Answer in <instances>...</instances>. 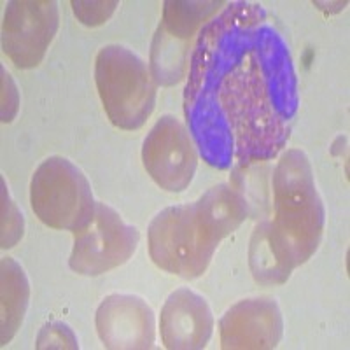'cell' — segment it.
<instances>
[{"label":"cell","instance_id":"cell-14","mask_svg":"<svg viewBox=\"0 0 350 350\" xmlns=\"http://www.w3.org/2000/svg\"><path fill=\"white\" fill-rule=\"evenodd\" d=\"M2 249H9L23 237V214L18 211L14 202L5 189V183L2 180Z\"/></svg>","mask_w":350,"mask_h":350},{"label":"cell","instance_id":"cell-8","mask_svg":"<svg viewBox=\"0 0 350 350\" xmlns=\"http://www.w3.org/2000/svg\"><path fill=\"white\" fill-rule=\"evenodd\" d=\"M144 167L154 183L170 193L184 191L196 172V146L175 116H163L144 140Z\"/></svg>","mask_w":350,"mask_h":350},{"label":"cell","instance_id":"cell-12","mask_svg":"<svg viewBox=\"0 0 350 350\" xmlns=\"http://www.w3.org/2000/svg\"><path fill=\"white\" fill-rule=\"evenodd\" d=\"M159 326L167 349H205L214 331V317L207 299L180 287L168 296Z\"/></svg>","mask_w":350,"mask_h":350},{"label":"cell","instance_id":"cell-5","mask_svg":"<svg viewBox=\"0 0 350 350\" xmlns=\"http://www.w3.org/2000/svg\"><path fill=\"white\" fill-rule=\"evenodd\" d=\"M30 202L46 226L76 233L93 217L96 202L86 175L62 156L40 163L30 184Z\"/></svg>","mask_w":350,"mask_h":350},{"label":"cell","instance_id":"cell-10","mask_svg":"<svg viewBox=\"0 0 350 350\" xmlns=\"http://www.w3.org/2000/svg\"><path fill=\"white\" fill-rule=\"evenodd\" d=\"M154 314L142 298L111 295L96 310V331L107 349H152Z\"/></svg>","mask_w":350,"mask_h":350},{"label":"cell","instance_id":"cell-7","mask_svg":"<svg viewBox=\"0 0 350 350\" xmlns=\"http://www.w3.org/2000/svg\"><path fill=\"white\" fill-rule=\"evenodd\" d=\"M223 2H167L163 23L152 46V76L158 83H177L189 55L187 44L198 36L205 20H212Z\"/></svg>","mask_w":350,"mask_h":350},{"label":"cell","instance_id":"cell-6","mask_svg":"<svg viewBox=\"0 0 350 350\" xmlns=\"http://www.w3.org/2000/svg\"><path fill=\"white\" fill-rule=\"evenodd\" d=\"M139 230L126 224L107 203L96 202L93 217L74 233L68 265L76 273L96 277L121 267L139 245Z\"/></svg>","mask_w":350,"mask_h":350},{"label":"cell","instance_id":"cell-15","mask_svg":"<svg viewBox=\"0 0 350 350\" xmlns=\"http://www.w3.org/2000/svg\"><path fill=\"white\" fill-rule=\"evenodd\" d=\"M37 349H79V343L67 324L49 323L40 329Z\"/></svg>","mask_w":350,"mask_h":350},{"label":"cell","instance_id":"cell-13","mask_svg":"<svg viewBox=\"0 0 350 350\" xmlns=\"http://www.w3.org/2000/svg\"><path fill=\"white\" fill-rule=\"evenodd\" d=\"M30 298V286L23 268L14 259H2V345L9 342L23 323Z\"/></svg>","mask_w":350,"mask_h":350},{"label":"cell","instance_id":"cell-11","mask_svg":"<svg viewBox=\"0 0 350 350\" xmlns=\"http://www.w3.org/2000/svg\"><path fill=\"white\" fill-rule=\"evenodd\" d=\"M282 336V315L275 299H243L221 319L223 349H273Z\"/></svg>","mask_w":350,"mask_h":350},{"label":"cell","instance_id":"cell-4","mask_svg":"<svg viewBox=\"0 0 350 350\" xmlns=\"http://www.w3.org/2000/svg\"><path fill=\"white\" fill-rule=\"evenodd\" d=\"M95 79L109 120L123 130L146 123L156 102V86L142 58L123 46H105L96 56Z\"/></svg>","mask_w":350,"mask_h":350},{"label":"cell","instance_id":"cell-16","mask_svg":"<svg viewBox=\"0 0 350 350\" xmlns=\"http://www.w3.org/2000/svg\"><path fill=\"white\" fill-rule=\"evenodd\" d=\"M74 5V12H76V16H79V20L83 21L84 25H95L104 23L109 16L112 14V11L116 9L118 2H104V5L100 9H88L84 2H72Z\"/></svg>","mask_w":350,"mask_h":350},{"label":"cell","instance_id":"cell-1","mask_svg":"<svg viewBox=\"0 0 350 350\" xmlns=\"http://www.w3.org/2000/svg\"><path fill=\"white\" fill-rule=\"evenodd\" d=\"M287 42L254 2H230L203 25L189 56L184 114L211 167L279 156L298 112Z\"/></svg>","mask_w":350,"mask_h":350},{"label":"cell","instance_id":"cell-9","mask_svg":"<svg viewBox=\"0 0 350 350\" xmlns=\"http://www.w3.org/2000/svg\"><path fill=\"white\" fill-rule=\"evenodd\" d=\"M58 30V4L9 2L2 25V46L18 67L30 68L40 64Z\"/></svg>","mask_w":350,"mask_h":350},{"label":"cell","instance_id":"cell-3","mask_svg":"<svg viewBox=\"0 0 350 350\" xmlns=\"http://www.w3.org/2000/svg\"><path fill=\"white\" fill-rule=\"evenodd\" d=\"M273 221H262L271 251L280 268L291 275L317 251L326 212L306 154L291 149L273 172Z\"/></svg>","mask_w":350,"mask_h":350},{"label":"cell","instance_id":"cell-2","mask_svg":"<svg viewBox=\"0 0 350 350\" xmlns=\"http://www.w3.org/2000/svg\"><path fill=\"white\" fill-rule=\"evenodd\" d=\"M247 217V202L226 184L208 189L196 202L159 212L149 226V252L156 267L184 279L207 270L219 242Z\"/></svg>","mask_w":350,"mask_h":350}]
</instances>
